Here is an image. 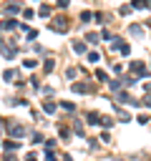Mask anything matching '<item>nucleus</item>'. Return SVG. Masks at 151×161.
I'll list each match as a JSON object with an SVG mask.
<instances>
[{"instance_id": "f257e3e1", "label": "nucleus", "mask_w": 151, "mask_h": 161, "mask_svg": "<svg viewBox=\"0 0 151 161\" xmlns=\"http://www.w3.org/2000/svg\"><path fill=\"white\" fill-rule=\"evenodd\" d=\"M28 161H35V159H33V156H28Z\"/></svg>"}]
</instances>
